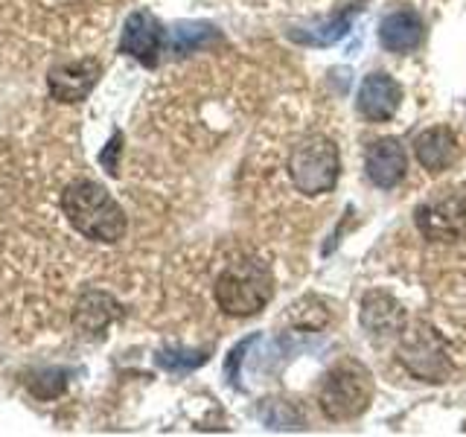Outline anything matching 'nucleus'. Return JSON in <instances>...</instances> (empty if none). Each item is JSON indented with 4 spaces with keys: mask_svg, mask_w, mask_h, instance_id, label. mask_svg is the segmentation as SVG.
<instances>
[{
    "mask_svg": "<svg viewBox=\"0 0 466 437\" xmlns=\"http://www.w3.org/2000/svg\"><path fill=\"white\" fill-rule=\"evenodd\" d=\"M62 210L67 222L76 228L85 239L96 242H120L126 237V213L111 198V193L96 181L79 178L73 181L62 196Z\"/></svg>",
    "mask_w": 466,
    "mask_h": 437,
    "instance_id": "obj_1",
    "label": "nucleus"
},
{
    "mask_svg": "<svg viewBox=\"0 0 466 437\" xmlns=\"http://www.w3.org/2000/svg\"><path fill=\"white\" fill-rule=\"evenodd\" d=\"M216 303L230 318H251L274 298V277L262 259H242L228 266L216 280Z\"/></svg>",
    "mask_w": 466,
    "mask_h": 437,
    "instance_id": "obj_2",
    "label": "nucleus"
},
{
    "mask_svg": "<svg viewBox=\"0 0 466 437\" xmlns=\"http://www.w3.org/2000/svg\"><path fill=\"white\" fill-rule=\"evenodd\" d=\"M370 400H373V376L359 361L335 364L318 393L320 412L332 422H347L361 417L368 412Z\"/></svg>",
    "mask_w": 466,
    "mask_h": 437,
    "instance_id": "obj_3",
    "label": "nucleus"
},
{
    "mask_svg": "<svg viewBox=\"0 0 466 437\" xmlns=\"http://www.w3.org/2000/svg\"><path fill=\"white\" fill-rule=\"evenodd\" d=\"M341 172V158H339V146L335 140L324 135H309L303 137L289 158V175L295 187L306 196H320L329 193L339 181Z\"/></svg>",
    "mask_w": 466,
    "mask_h": 437,
    "instance_id": "obj_4",
    "label": "nucleus"
},
{
    "mask_svg": "<svg viewBox=\"0 0 466 437\" xmlns=\"http://www.w3.org/2000/svg\"><path fill=\"white\" fill-rule=\"evenodd\" d=\"M400 361L411 376L422 379V382H431V385L446 382L451 373L446 341L441 339V332L426 324V320H414L411 327L402 330Z\"/></svg>",
    "mask_w": 466,
    "mask_h": 437,
    "instance_id": "obj_5",
    "label": "nucleus"
},
{
    "mask_svg": "<svg viewBox=\"0 0 466 437\" xmlns=\"http://www.w3.org/2000/svg\"><path fill=\"white\" fill-rule=\"evenodd\" d=\"M417 230L431 242L466 239V198L461 193H434L414 210Z\"/></svg>",
    "mask_w": 466,
    "mask_h": 437,
    "instance_id": "obj_6",
    "label": "nucleus"
},
{
    "mask_svg": "<svg viewBox=\"0 0 466 437\" xmlns=\"http://www.w3.org/2000/svg\"><path fill=\"white\" fill-rule=\"evenodd\" d=\"M164 44H167V33L152 12L140 9L128 15V21L123 26V38H120V53L137 58L146 67H155L160 53H164Z\"/></svg>",
    "mask_w": 466,
    "mask_h": 437,
    "instance_id": "obj_7",
    "label": "nucleus"
},
{
    "mask_svg": "<svg viewBox=\"0 0 466 437\" xmlns=\"http://www.w3.org/2000/svg\"><path fill=\"white\" fill-rule=\"evenodd\" d=\"M361 330L376 344H385L390 339H400L405 330V310L397 298L388 291H368L361 300Z\"/></svg>",
    "mask_w": 466,
    "mask_h": 437,
    "instance_id": "obj_8",
    "label": "nucleus"
},
{
    "mask_svg": "<svg viewBox=\"0 0 466 437\" xmlns=\"http://www.w3.org/2000/svg\"><path fill=\"white\" fill-rule=\"evenodd\" d=\"M400 102H402V85L393 76H388V73H370V76H364L356 97L359 114L370 123H388L400 111Z\"/></svg>",
    "mask_w": 466,
    "mask_h": 437,
    "instance_id": "obj_9",
    "label": "nucleus"
},
{
    "mask_svg": "<svg viewBox=\"0 0 466 437\" xmlns=\"http://www.w3.org/2000/svg\"><path fill=\"white\" fill-rule=\"evenodd\" d=\"M99 73H102V67H99V62H94V58H79V62L58 65L47 76L50 97L58 102H82L99 82Z\"/></svg>",
    "mask_w": 466,
    "mask_h": 437,
    "instance_id": "obj_10",
    "label": "nucleus"
},
{
    "mask_svg": "<svg viewBox=\"0 0 466 437\" xmlns=\"http://www.w3.org/2000/svg\"><path fill=\"white\" fill-rule=\"evenodd\" d=\"M361 4L364 0H356V4H347L341 12H332L327 18H318L306 26H291L286 29V36L295 44H303V47H332V44H339L350 33L356 15L364 9Z\"/></svg>",
    "mask_w": 466,
    "mask_h": 437,
    "instance_id": "obj_11",
    "label": "nucleus"
},
{
    "mask_svg": "<svg viewBox=\"0 0 466 437\" xmlns=\"http://www.w3.org/2000/svg\"><path fill=\"white\" fill-rule=\"evenodd\" d=\"M364 169H368V178L382 187L390 189L397 187L405 178L408 160H405V149L397 137H382L368 146V155H364Z\"/></svg>",
    "mask_w": 466,
    "mask_h": 437,
    "instance_id": "obj_12",
    "label": "nucleus"
},
{
    "mask_svg": "<svg viewBox=\"0 0 466 437\" xmlns=\"http://www.w3.org/2000/svg\"><path fill=\"white\" fill-rule=\"evenodd\" d=\"M414 155L422 169L437 175V172L449 169L461 158V146H458L455 131L449 126H434V128H426L414 140Z\"/></svg>",
    "mask_w": 466,
    "mask_h": 437,
    "instance_id": "obj_13",
    "label": "nucleus"
},
{
    "mask_svg": "<svg viewBox=\"0 0 466 437\" xmlns=\"http://www.w3.org/2000/svg\"><path fill=\"white\" fill-rule=\"evenodd\" d=\"M426 24L414 9H397L379 24V41L388 53H411L422 44Z\"/></svg>",
    "mask_w": 466,
    "mask_h": 437,
    "instance_id": "obj_14",
    "label": "nucleus"
},
{
    "mask_svg": "<svg viewBox=\"0 0 466 437\" xmlns=\"http://www.w3.org/2000/svg\"><path fill=\"white\" fill-rule=\"evenodd\" d=\"M116 315H120V306L111 295H106V291H85L76 306V327L85 335H94L106 330Z\"/></svg>",
    "mask_w": 466,
    "mask_h": 437,
    "instance_id": "obj_15",
    "label": "nucleus"
},
{
    "mask_svg": "<svg viewBox=\"0 0 466 437\" xmlns=\"http://www.w3.org/2000/svg\"><path fill=\"white\" fill-rule=\"evenodd\" d=\"M216 41H218V33L210 24H178L172 29V53L175 56L196 53L201 47H210Z\"/></svg>",
    "mask_w": 466,
    "mask_h": 437,
    "instance_id": "obj_16",
    "label": "nucleus"
},
{
    "mask_svg": "<svg viewBox=\"0 0 466 437\" xmlns=\"http://www.w3.org/2000/svg\"><path fill=\"white\" fill-rule=\"evenodd\" d=\"M67 376L70 373L65 368H44V371H35L26 379V388L33 391V397H38V400H56L65 393Z\"/></svg>",
    "mask_w": 466,
    "mask_h": 437,
    "instance_id": "obj_17",
    "label": "nucleus"
},
{
    "mask_svg": "<svg viewBox=\"0 0 466 437\" xmlns=\"http://www.w3.org/2000/svg\"><path fill=\"white\" fill-rule=\"evenodd\" d=\"M289 318H291V324H295V327L312 332V330H320V327L327 324L329 310H327V303L320 300V298L309 295V298H303V300H298L295 306H291Z\"/></svg>",
    "mask_w": 466,
    "mask_h": 437,
    "instance_id": "obj_18",
    "label": "nucleus"
},
{
    "mask_svg": "<svg viewBox=\"0 0 466 437\" xmlns=\"http://www.w3.org/2000/svg\"><path fill=\"white\" fill-rule=\"evenodd\" d=\"M208 361V350H181V347H169L157 353V364L169 373H189L201 368Z\"/></svg>",
    "mask_w": 466,
    "mask_h": 437,
    "instance_id": "obj_19",
    "label": "nucleus"
},
{
    "mask_svg": "<svg viewBox=\"0 0 466 437\" xmlns=\"http://www.w3.org/2000/svg\"><path fill=\"white\" fill-rule=\"evenodd\" d=\"M259 417L266 420L271 429H300V414L286 400H268L259 408Z\"/></svg>",
    "mask_w": 466,
    "mask_h": 437,
    "instance_id": "obj_20",
    "label": "nucleus"
},
{
    "mask_svg": "<svg viewBox=\"0 0 466 437\" xmlns=\"http://www.w3.org/2000/svg\"><path fill=\"white\" fill-rule=\"evenodd\" d=\"M257 341H259V335H248L245 341H239L237 347L230 350L228 364H225V373H228V379H230V385H233V388H239V368H242V361H245V353H248V350H251Z\"/></svg>",
    "mask_w": 466,
    "mask_h": 437,
    "instance_id": "obj_21",
    "label": "nucleus"
},
{
    "mask_svg": "<svg viewBox=\"0 0 466 437\" xmlns=\"http://www.w3.org/2000/svg\"><path fill=\"white\" fill-rule=\"evenodd\" d=\"M120 149H123V135H114L108 140L106 149H102V155H99V164L106 167L108 175H116V160H120Z\"/></svg>",
    "mask_w": 466,
    "mask_h": 437,
    "instance_id": "obj_22",
    "label": "nucleus"
}]
</instances>
